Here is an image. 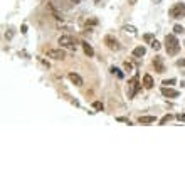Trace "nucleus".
Masks as SVG:
<instances>
[{"label":"nucleus","instance_id":"25","mask_svg":"<svg viewBox=\"0 0 185 185\" xmlns=\"http://www.w3.org/2000/svg\"><path fill=\"white\" fill-rule=\"evenodd\" d=\"M177 66H180V67L183 66V67H185V59H178V61H177Z\"/></svg>","mask_w":185,"mask_h":185},{"label":"nucleus","instance_id":"22","mask_svg":"<svg viewBox=\"0 0 185 185\" xmlns=\"http://www.w3.org/2000/svg\"><path fill=\"white\" fill-rule=\"evenodd\" d=\"M162 84H165V86H172V84H175V79H165Z\"/></svg>","mask_w":185,"mask_h":185},{"label":"nucleus","instance_id":"16","mask_svg":"<svg viewBox=\"0 0 185 185\" xmlns=\"http://www.w3.org/2000/svg\"><path fill=\"white\" fill-rule=\"evenodd\" d=\"M172 118H173V116H172V114H165V116H163L162 120H160V125H167V123L170 121Z\"/></svg>","mask_w":185,"mask_h":185},{"label":"nucleus","instance_id":"6","mask_svg":"<svg viewBox=\"0 0 185 185\" xmlns=\"http://www.w3.org/2000/svg\"><path fill=\"white\" fill-rule=\"evenodd\" d=\"M47 57H52V59H56V61H62L66 57V52L62 51V49H49Z\"/></svg>","mask_w":185,"mask_h":185},{"label":"nucleus","instance_id":"8","mask_svg":"<svg viewBox=\"0 0 185 185\" xmlns=\"http://www.w3.org/2000/svg\"><path fill=\"white\" fill-rule=\"evenodd\" d=\"M162 94H163V96H167V98H178V91L168 88V86H163V88H162Z\"/></svg>","mask_w":185,"mask_h":185},{"label":"nucleus","instance_id":"9","mask_svg":"<svg viewBox=\"0 0 185 185\" xmlns=\"http://www.w3.org/2000/svg\"><path fill=\"white\" fill-rule=\"evenodd\" d=\"M69 79H71V83H72V84H76V86H83V77H81L79 74H76V72H69Z\"/></svg>","mask_w":185,"mask_h":185},{"label":"nucleus","instance_id":"27","mask_svg":"<svg viewBox=\"0 0 185 185\" xmlns=\"http://www.w3.org/2000/svg\"><path fill=\"white\" fill-rule=\"evenodd\" d=\"M71 2H74V3H79V0H71Z\"/></svg>","mask_w":185,"mask_h":185},{"label":"nucleus","instance_id":"12","mask_svg":"<svg viewBox=\"0 0 185 185\" xmlns=\"http://www.w3.org/2000/svg\"><path fill=\"white\" fill-rule=\"evenodd\" d=\"M145 52H146L145 47H143V46H138V47L133 51V56H135V57H141V56H145Z\"/></svg>","mask_w":185,"mask_h":185},{"label":"nucleus","instance_id":"21","mask_svg":"<svg viewBox=\"0 0 185 185\" xmlns=\"http://www.w3.org/2000/svg\"><path fill=\"white\" fill-rule=\"evenodd\" d=\"M143 39H145L146 40V42H153V35H151V34H145V37H143Z\"/></svg>","mask_w":185,"mask_h":185},{"label":"nucleus","instance_id":"1","mask_svg":"<svg viewBox=\"0 0 185 185\" xmlns=\"http://www.w3.org/2000/svg\"><path fill=\"white\" fill-rule=\"evenodd\" d=\"M165 49L168 56H175L180 51V42L177 40V37L173 34H167L165 35Z\"/></svg>","mask_w":185,"mask_h":185},{"label":"nucleus","instance_id":"20","mask_svg":"<svg viewBox=\"0 0 185 185\" xmlns=\"http://www.w3.org/2000/svg\"><path fill=\"white\" fill-rule=\"evenodd\" d=\"M151 47H153V49H155V51H158V49H160V47H162V44H160V42H158V40H155V39H153V42H151Z\"/></svg>","mask_w":185,"mask_h":185},{"label":"nucleus","instance_id":"26","mask_svg":"<svg viewBox=\"0 0 185 185\" xmlns=\"http://www.w3.org/2000/svg\"><path fill=\"white\" fill-rule=\"evenodd\" d=\"M125 69H126V71H131V64L130 62H125Z\"/></svg>","mask_w":185,"mask_h":185},{"label":"nucleus","instance_id":"24","mask_svg":"<svg viewBox=\"0 0 185 185\" xmlns=\"http://www.w3.org/2000/svg\"><path fill=\"white\" fill-rule=\"evenodd\" d=\"M177 120H178V121H183V123H185V114H182V113H180V114H177Z\"/></svg>","mask_w":185,"mask_h":185},{"label":"nucleus","instance_id":"2","mask_svg":"<svg viewBox=\"0 0 185 185\" xmlns=\"http://www.w3.org/2000/svg\"><path fill=\"white\" fill-rule=\"evenodd\" d=\"M168 15H170L172 19L185 17V3H175V5L168 10Z\"/></svg>","mask_w":185,"mask_h":185},{"label":"nucleus","instance_id":"15","mask_svg":"<svg viewBox=\"0 0 185 185\" xmlns=\"http://www.w3.org/2000/svg\"><path fill=\"white\" fill-rule=\"evenodd\" d=\"M123 30L130 32V34H133V35H136V29H135L133 25H125V27H123Z\"/></svg>","mask_w":185,"mask_h":185},{"label":"nucleus","instance_id":"14","mask_svg":"<svg viewBox=\"0 0 185 185\" xmlns=\"http://www.w3.org/2000/svg\"><path fill=\"white\" fill-rule=\"evenodd\" d=\"M47 7H49V10H51L52 12V15H54V17L57 19V20H61V19H62V17H61V14H57V10L54 9V7H52L51 5V3H47Z\"/></svg>","mask_w":185,"mask_h":185},{"label":"nucleus","instance_id":"18","mask_svg":"<svg viewBox=\"0 0 185 185\" xmlns=\"http://www.w3.org/2000/svg\"><path fill=\"white\" fill-rule=\"evenodd\" d=\"M93 108H94V109H98V111H103V103L94 101V103H93Z\"/></svg>","mask_w":185,"mask_h":185},{"label":"nucleus","instance_id":"11","mask_svg":"<svg viewBox=\"0 0 185 185\" xmlns=\"http://www.w3.org/2000/svg\"><path fill=\"white\" fill-rule=\"evenodd\" d=\"M155 121H157V118H155V116H140L138 118L140 125H148V123H155Z\"/></svg>","mask_w":185,"mask_h":185},{"label":"nucleus","instance_id":"4","mask_svg":"<svg viewBox=\"0 0 185 185\" xmlns=\"http://www.w3.org/2000/svg\"><path fill=\"white\" fill-rule=\"evenodd\" d=\"M59 44L62 47H72L74 49V47H76V44H77V40L74 39L72 35H61L59 37Z\"/></svg>","mask_w":185,"mask_h":185},{"label":"nucleus","instance_id":"13","mask_svg":"<svg viewBox=\"0 0 185 185\" xmlns=\"http://www.w3.org/2000/svg\"><path fill=\"white\" fill-rule=\"evenodd\" d=\"M83 49H84V52L88 54V57H93L94 56V51H93V47L89 46L88 42H83Z\"/></svg>","mask_w":185,"mask_h":185},{"label":"nucleus","instance_id":"28","mask_svg":"<svg viewBox=\"0 0 185 185\" xmlns=\"http://www.w3.org/2000/svg\"><path fill=\"white\" fill-rule=\"evenodd\" d=\"M153 2H155V3H158V2H162V0H153Z\"/></svg>","mask_w":185,"mask_h":185},{"label":"nucleus","instance_id":"7","mask_svg":"<svg viewBox=\"0 0 185 185\" xmlns=\"http://www.w3.org/2000/svg\"><path fill=\"white\" fill-rule=\"evenodd\" d=\"M153 67H155V71H157L158 74L165 72V66H163V61H162V57H160V56L153 59Z\"/></svg>","mask_w":185,"mask_h":185},{"label":"nucleus","instance_id":"17","mask_svg":"<svg viewBox=\"0 0 185 185\" xmlns=\"http://www.w3.org/2000/svg\"><path fill=\"white\" fill-rule=\"evenodd\" d=\"M173 32H175V34H183V32H185V29H183L182 25H178V24H177V25L173 27Z\"/></svg>","mask_w":185,"mask_h":185},{"label":"nucleus","instance_id":"3","mask_svg":"<svg viewBox=\"0 0 185 185\" xmlns=\"http://www.w3.org/2000/svg\"><path fill=\"white\" fill-rule=\"evenodd\" d=\"M140 88H141V84H140V81H138V76H135L128 83V98H135V94L138 93Z\"/></svg>","mask_w":185,"mask_h":185},{"label":"nucleus","instance_id":"10","mask_svg":"<svg viewBox=\"0 0 185 185\" xmlns=\"http://www.w3.org/2000/svg\"><path fill=\"white\" fill-rule=\"evenodd\" d=\"M143 86H145L146 89L153 88V77H151L150 74H145V76H143Z\"/></svg>","mask_w":185,"mask_h":185},{"label":"nucleus","instance_id":"19","mask_svg":"<svg viewBox=\"0 0 185 185\" xmlns=\"http://www.w3.org/2000/svg\"><path fill=\"white\" fill-rule=\"evenodd\" d=\"M111 72H113V74H116V76L120 77V79L123 77V72H121V71H120V69H118V67H111Z\"/></svg>","mask_w":185,"mask_h":185},{"label":"nucleus","instance_id":"23","mask_svg":"<svg viewBox=\"0 0 185 185\" xmlns=\"http://www.w3.org/2000/svg\"><path fill=\"white\" fill-rule=\"evenodd\" d=\"M118 121H123V123H128V125H131V121L128 120V118H123V116H120V118H116Z\"/></svg>","mask_w":185,"mask_h":185},{"label":"nucleus","instance_id":"5","mask_svg":"<svg viewBox=\"0 0 185 185\" xmlns=\"http://www.w3.org/2000/svg\"><path fill=\"white\" fill-rule=\"evenodd\" d=\"M104 44H106V47H108V49H111V51H120V49H121L120 42H118L113 35H106L104 37Z\"/></svg>","mask_w":185,"mask_h":185}]
</instances>
